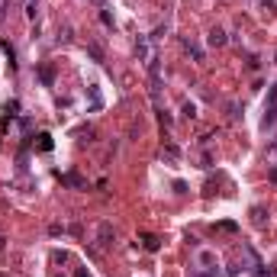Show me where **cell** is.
<instances>
[{"label":"cell","instance_id":"d6986e66","mask_svg":"<svg viewBox=\"0 0 277 277\" xmlns=\"http://www.w3.org/2000/svg\"><path fill=\"white\" fill-rule=\"evenodd\" d=\"M268 177H271V184H277V168H271V171H268Z\"/></svg>","mask_w":277,"mask_h":277},{"label":"cell","instance_id":"44dd1931","mask_svg":"<svg viewBox=\"0 0 277 277\" xmlns=\"http://www.w3.org/2000/svg\"><path fill=\"white\" fill-rule=\"evenodd\" d=\"M3 245H7V239H3V235H0V248H3Z\"/></svg>","mask_w":277,"mask_h":277},{"label":"cell","instance_id":"3957f363","mask_svg":"<svg viewBox=\"0 0 277 277\" xmlns=\"http://www.w3.org/2000/svg\"><path fill=\"white\" fill-rule=\"evenodd\" d=\"M190 277H223V271H219V264H216V268H197V264H193Z\"/></svg>","mask_w":277,"mask_h":277},{"label":"cell","instance_id":"7a4b0ae2","mask_svg":"<svg viewBox=\"0 0 277 277\" xmlns=\"http://www.w3.org/2000/svg\"><path fill=\"white\" fill-rule=\"evenodd\" d=\"M193 264H197V268H216V254L213 252H207V248H197V252H193Z\"/></svg>","mask_w":277,"mask_h":277},{"label":"cell","instance_id":"5b68a950","mask_svg":"<svg viewBox=\"0 0 277 277\" xmlns=\"http://www.w3.org/2000/svg\"><path fill=\"white\" fill-rule=\"evenodd\" d=\"M62 184H65V187H84V181H81L77 174H71V171H68V174H62Z\"/></svg>","mask_w":277,"mask_h":277},{"label":"cell","instance_id":"9a60e30c","mask_svg":"<svg viewBox=\"0 0 277 277\" xmlns=\"http://www.w3.org/2000/svg\"><path fill=\"white\" fill-rule=\"evenodd\" d=\"M252 213H254V223L261 226V223H264V209H261V207H254V209H252Z\"/></svg>","mask_w":277,"mask_h":277},{"label":"cell","instance_id":"6da1fadb","mask_svg":"<svg viewBox=\"0 0 277 277\" xmlns=\"http://www.w3.org/2000/svg\"><path fill=\"white\" fill-rule=\"evenodd\" d=\"M136 55H138V62H145V65H152V62H155V55H152V42H148L145 36H138V39H136Z\"/></svg>","mask_w":277,"mask_h":277},{"label":"cell","instance_id":"30bf717a","mask_svg":"<svg viewBox=\"0 0 277 277\" xmlns=\"http://www.w3.org/2000/svg\"><path fill=\"white\" fill-rule=\"evenodd\" d=\"M254 3H258V7L264 10V13H274V10H277V3H274V0H254Z\"/></svg>","mask_w":277,"mask_h":277},{"label":"cell","instance_id":"2e32d148","mask_svg":"<svg viewBox=\"0 0 277 277\" xmlns=\"http://www.w3.org/2000/svg\"><path fill=\"white\" fill-rule=\"evenodd\" d=\"M219 229H223V232H235L239 226H235V223H219Z\"/></svg>","mask_w":277,"mask_h":277},{"label":"cell","instance_id":"7402d4cb","mask_svg":"<svg viewBox=\"0 0 277 277\" xmlns=\"http://www.w3.org/2000/svg\"><path fill=\"white\" fill-rule=\"evenodd\" d=\"M274 58H277V55H274Z\"/></svg>","mask_w":277,"mask_h":277},{"label":"cell","instance_id":"5bb4252c","mask_svg":"<svg viewBox=\"0 0 277 277\" xmlns=\"http://www.w3.org/2000/svg\"><path fill=\"white\" fill-rule=\"evenodd\" d=\"M184 116H190V119H193V116H197V107H193V103H190V100H187V103H184Z\"/></svg>","mask_w":277,"mask_h":277},{"label":"cell","instance_id":"ffe728a7","mask_svg":"<svg viewBox=\"0 0 277 277\" xmlns=\"http://www.w3.org/2000/svg\"><path fill=\"white\" fill-rule=\"evenodd\" d=\"M74 277H91V274H87L84 268H77V271H74Z\"/></svg>","mask_w":277,"mask_h":277},{"label":"cell","instance_id":"ac0fdd59","mask_svg":"<svg viewBox=\"0 0 277 277\" xmlns=\"http://www.w3.org/2000/svg\"><path fill=\"white\" fill-rule=\"evenodd\" d=\"M271 107H277V84L271 87Z\"/></svg>","mask_w":277,"mask_h":277},{"label":"cell","instance_id":"ba28073f","mask_svg":"<svg viewBox=\"0 0 277 277\" xmlns=\"http://www.w3.org/2000/svg\"><path fill=\"white\" fill-rule=\"evenodd\" d=\"M103 107V97H100V91L97 87H91V110H100Z\"/></svg>","mask_w":277,"mask_h":277},{"label":"cell","instance_id":"4fadbf2b","mask_svg":"<svg viewBox=\"0 0 277 277\" xmlns=\"http://www.w3.org/2000/svg\"><path fill=\"white\" fill-rule=\"evenodd\" d=\"M100 23H103V26H110V29H113V16H110L107 10H100Z\"/></svg>","mask_w":277,"mask_h":277},{"label":"cell","instance_id":"52a82bcc","mask_svg":"<svg viewBox=\"0 0 277 277\" xmlns=\"http://www.w3.org/2000/svg\"><path fill=\"white\" fill-rule=\"evenodd\" d=\"M209 46H226V32L223 29H213V32H209Z\"/></svg>","mask_w":277,"mask_h":277},{"label":"cell","instance_id":"8fae6325","mask_svg":"<svg viewBox=\"0 0 277 277\" xmlns=\"http://www.w3.org/2000/svg\"><path fill=\"white\" fill-rule=\"evenodd\" d=\"M39 148H42V152H48V148H52V136H46V132H42V136H39Z\"/></svg>","mask_w":277,"mask_h":277},{"label":"cell","instance_id":"e0dca14e","mask_svg":"<svg viewBox=\"0 0 277 277\" xmlns=\"http://www.w3.org/2000/svg\"><path fill=\"white\" fill-rule=\"evenodd\" d=\"M16 110H20V103H16V100H10V103H7V113H10V116H16Z\"/></svg>","mask_w":277,"mask_h":277},{"label":"cell","instance_id":"8992f818","mask_svg":"<svg viewBox=\"0 0 277 277\" xmlns=\"http://www.w3.org/2000/svg\"><path fill=\"white\" fill-rule=\"evenodd\" d=\"M110 235H113V226L100 223V245H110Z\"/></svg>","mask_w":277,"mask_h":277},{"label":"cell","instance_id":"9c48e42d","mask_svg":"<svg viewBox=\"0 0 277 277\" xmlns=\"http://www.w3.org/2000/svg\"><path fill=\"white\" fill-rule=\"evenodd\" d=\"M274 123H277V107H271V110H268V116H264V123H261V126H264V129H271V126H274Z\"/></svg>","mask_w":277,"mask_h":277},{"label":"cell","instance_id":"277c9868","mask_svg":"<svg viewBox=\"0 0 277 277\" xmlns=\"http://www.w3.org/2000/svg\"><path fill=\"white\" fill-rule=\"evenodd\" d=\"M142 248H145V252H158V248H162V242H158V235L145 232V235H142Z\"/></svg>","mask_w":277,"mask_h":277},{"label":"cell","instance_id":"7c38bea8","mask_svg":"<svg viewBox=\"0 0 277 277\" xmlns=\"http://www.w3.org/2000/svg\"><path fill=\"white\" fill-rule=\"evenodd\" d=\"M87 52H91V58H93V62H103V52H100V46H87Z\"/></svg>","mask_w":277,"mask_h":277}]
</instances>
